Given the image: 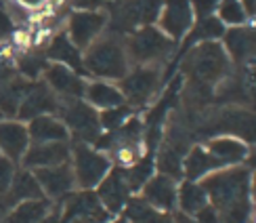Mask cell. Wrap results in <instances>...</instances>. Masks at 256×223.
<instances>
[{"label": "cell", "mask_w": 256, "mask_h": 223, "mask_svg": "<svg viewBox=\"0 0 256 223\" xmlns=\"http://www.w3.org/2000/svg\"><path fill=\"white\" fill-rule=\"evenodd\" d=\"M32 173L38 179L44 198H48L50 202H55V204L78 189L70 162H63L57 166H46V168H36V171H32Z\"/></svg>", "instance_id": "obj_12"}, {"label": "cell", "mask_w": 256, "mask_h": 223, "mask_svg": "<svg viewBox=\"0 0 256 223\" xmlns=\"http://www.w3.org/2000/svg\"><path fill=\"white\" fill-rule=\"evenodd\" d=\"M216 5L218 0H191V7H194V17L202 19V17H210L216 13Z\"/></svg>", "instance_id": "obj_33"}, {"label": "cell", "mask_w": 256, "mask_h": 223, "mask_svg": "<svg viewBox=\"0 0 256 223\" xmlns=\"http://www.w3.org/2000/svg\"><path fill=\"white\" fill-rule=\"evenodd\" d=\"M222 49L227 51L231 63L236 66H246V63L256 61V28L238 26L225 30Z\"/></svg>", "instance_id": "obj_17"}, {"label": "cell", "mask_w": 256, "mask_h": 223, "mask_svg": "<svg viewBox=\"0 0 256 223\" xmlns=\"http://www.w3.org/2000/svg\"><path fill=\"white\" fill-rule=\"evenodd\" d=\"M28 124L32 143H50V141H70V133L57 114H44L32 118Z\"/></svg>", "instance_id": "obj_22"}, {"label": "cell", "mask_w": 256, "mask_h": 223, "mask_svg": "<svg viewBox=\"0 0 256 223\" xmlns=\"http://www.w3.org/2000/svg\"><path fill=\"white\" fill-rule=\"evenodd\" d=\"M57 108H59V99H57V95L46 87V82L42 78L32 80L26 95H24V99H21L15 120L30 122L32 118H38V116L57 114Z\"/></svg>", "instance_id": "obj_14"}, {"label": "cell", "mask_w": 256, "mask_h": 223, "mask_svg": "<svg viewBox=\"0 0 256 223\" xmlns=\"http://www.w3.org/2000/svg\"><path fill=\"white\" fill-rule=\"evenodd\" d=\"M222 168L214 156H212L202 143H194L191 150L187 152L185 160H183V179H189V181H202L206 175L218 171Z\"/></svg>", "instance_id": "obj_25"}, {"label": "cell", "mask_w": 256, "mask_h": 223, "mask_svg": "<svg viewBox=\"0 0 256 223\" xmlns=\"http://www.w3.org/2000/svg\"><path fill=\"white\" fill-rule=\"evenodd\" d=\"M82 68L94 80L118 82L130 70V61L126 55L124 36L105 30L103 34L82 51Z\"/></svg>", "instance_id": "obj_3"}, {"label": "cell", "mask_w": 256, "mask_h": 223, "mask_svg": "<svg viewBox=\"0 0 256 223\" xmlns=\"http://www.w3.org/2000/svg\"><path fill=\"white\" fill-rule=\"evenodd\" d=\"M70 164L78 189H94L114 166L108 154L88 143H72Z\"/></svg>", "instance_id": "obj_8"}, {"label": "cell", "mask_w": 256, "mask_h": 223, "mask_svg": "<svg viewBox=\"0 0 256 223\" xmlns=\"http://www.w3.org/2000/svg\"><path fill=\"white\" fill-rule=\"evenodd\" d=\"M164 68L160 66H130L126 76L118 80V89L126 105L132 110H141L149 103H156L158 95L164 87Z\"/></svg>", "instance_id": "obj_6"}, {"label": "cell", "mask_w": 256, "mask_h": 223, "mask_svg": "<svg viewBox=\"0 0 256 223\" xmlns=\"http://www.w3.org/2000/svg\"><path fill=\"white\" fill-rule=\"evenodd\" d=\"M30 133L28 124L15 120V118H4L0 120V154L6 156L8 160L15 164L21 162V158L30 147Z\"/></svg>", "instance_id": "obj_19"}, {"label": "cell", "mask_w": 256, "mask_h": 223, "mask_svg": "<svg viewBox=\"0 0 256 223\" xmlns=\"http://www.w3.org/2000/svg\"><path fill=\"white\" fill-rule=\"evenodd\" d=\"M200 183L220 223H248L252 210V171L246 164L218 168Z\"/></svg>", "instance_id": "obj_1"}, {"label": "cell", "mask_w": 256, "mask_h": 223, "mask_svg": "<svg viewBox=\"0 0 256 223\" xmlns=\"http://www.w3.org/2000/svg\"><path fill=\"white\" fill-rule=\"evenodd\" d=\"M0 120H4V116H2V114H0Z\"/></svg>", "instance_id": "obj_42"}, {"label": "cell", "mask_w": 256, "mask_h": 223, "mask_svg": "<svg viewBox=\"0 0 256 223\" xmlns=\"http://www.w3.org/2000/svg\"><path fill=\"white\" fill-rule=\"evenodd\" d=\"M110 3H114V0H108V5H110Z\"/></svg>", "instance_id": "obj_43"}, {"label": "cell", "mask_w": 256, "mask_h": 223, "mask_svg": "<svg viewBox=\"0 0 256 223\" xmlns=\"http://www.w3.org/2000/svg\"><path fill=\"white\" fill-rule=\"evenodd\" d=\"M172 221L174 223H200L196 217L185 215V213H180V210H174V213H172Z\"/></svg>", "instance_id": "obj_37"}, {"label": "cell", "mask_w": 256, "mask_h": 223, "mask_svg": "<svg viewBox=\"0 0 256 223\" xmlns=\"http://www.w3.org/2000/svg\"><path fill=\"white\" fill-rule=\"evenodd\" d=\"M32 80H26L24 76H10L8 80L0 82V114L4 118H17V110L21 105V99L30 87Z\"/></svg>", "instance_id": "obj_26"}, {"label": "cell", "mask_w": 256, "mask_h": 223, "mask_svg": "<svg viewBox=\"0 0 256 223\" xmlns=\"http://www.w3.org/2000/svg\"><path fill=\"white\" fill-rule=\"evenodd\" d=\"M194 217H196L200 223H220V221H218V215H216V210H214V206H212L210 202H208L204 208H202L198 215H194Z\"/></svg>", "instance_id": "obj_35"}, {"label": "cell", "mask_w": 256, "mask_h": 223, "mask_svg": "<svg viewBox=\"0 0 256 223\" xmlns=\"http://www.w3.org/2000/svg\"><path fill=\"white\" fill-rule=\"evenodd\" d=\"M124 47L130 66L166 68V63L176 51V42L170 40L158 26H145L126 34Z\"/></svg>", "instance_id": "obj_4"}, {"label": "cell", "mask_w": 256, "mask_h": 223, "mask_svg": "<svg viewBox=\"0 0 256 223\" xmlns=\"http://www.w3.org/2000/svg\"><path fill=\"white\" fill-rule=\"evenodd\" d=\"M176 192H178V181L168 175L154 173L141 187L136 196L145 200V202L162 213H174L176 210Z\"/></svg>", "instance_id": "obj_16"}, {"label": "cell", "mask_w": 256, "mask_h": 223, "mask_svg": "<svg viewBox=\"0 0 256 223\" xmlns=\"http://www.w3.org/2000/svg\"><path fill=\"white\" fill-rule=\"evenodd\" d=\"M57 204L63 223H110L114 219L101 204L94 189H76Z\"/></svg>", "instance_id": "obj_9"}, {"label": "cell", "mask_w": 256, "mask_h": 223, "mask_svg": "<svg viewBox=\"0 0 256 223\" xmlns=\"http://www.w3.org/2000/svg\"><path fill=\"white\" fill-rule=\"evenodd\" d=\"M72 143L70 141H50V143H30L28 152L21 158L24 168L36 171V168L57 166L63 162H70Z\"/></svg>", "instance_id": "obj_18"}, {"label": "cell", "mask_w": 256, "mask_h": 223, "mask_svg": "<svg viewBox=\"0 0 256 223\" xmlns=\"http://www.w3.org/2000/svg\"><path fill=\"white\" fill-rule=\"evenodd\" d=\"M40 223H63L61 221V213H59V204H52V208L48 210V215L42 219Z\"/></svg>", "instance_id": "obj_36"}, {"label": "cell", "mask_w": 256, "mask_h": 223, "mask_svg": "<svg viewBox=\"0 0 256 223\" xmlns=\"http://www.w3.org/2000/svg\"><path fill=\"white\" fill-rule=\"evenodd\" d=\"M240 3L244 5V9H246V13L252 17L256 15V0H240Z\"/></svg>", "instance_id": "obj_38"}, {"label": "cell", "mask_w": 256, "mask_h": 223, "mask_svg": "<svg viewBox=\"0 0 256 223\" xmlns=\"http://www.w3.org/2000/svg\"><path fill=\"white\" fill-rule=\"evenodd\" d=\"M94 194H97L101 204L105 206V210H108L112 217L120 215L124 210V206L128 204V200L132 198V189L126 181L124 168L112 166V171L105 175V179L97 187H94Z\"/></svg>", "instance_id": "obj_13"}, {"label": "cell", "mask_w": 256, "mask_h": 223, "mask_svg": "<svg viewBox=\"0 0 256 223\" xmlns=\"http://www.w3.org/2000/svg\"><path fill=\"white\" fill-rule=\"evenodd\" d=\"M202 145L214 156V160L225 168V166H236V164H244L246 158L250 154V145L246 141L238 139V137L231 135H216L210 137V139L202 141Z\"/></svg>", "instance_id": "obj_20"}, {"label": "cell", "mask_w": 256, "mask_h": 223, "mask_svg": "<svg viewBox=\"0 0 256 223\" xmlns=\"http://www.w3.org/2000/svg\"><path fill=\"white\" fill-rule=\"evenodd\" d=\"M122 213H124V219L128 223H174L172 213L156 210L138 196H132L130 200H128V204L124 206Z\"/></svg>", "instance_id": "obj_29"}, {"label": "cell", "mask_w": 256, "mask_h": 223, "mask_svg": "<svg viewBox=\"0 0 256 223\" xmlns=\"http://www.w3.org/2000/svg\"><path fill=\"white\" fill-rule=\"evenodd\" d=\"M110 223H128V221H126V219H124V217H122V219H112V221H110Z\"/></svg>", "instance_id": "obj_41"}, {"label": "cell", "mask_w": 256, "mask_h": 223, "mask_svg": "<svg viewBox=\"0 0 256 223\" xmlns=\"http://www.w3.org/2000/svg\"><path fill=\"white\" fill-rule=\"evenodd\" d=\"M57 116L66 124L72 143L92 145L103 133L99 112L84 99H59Z\"/></svg>", "instance_id": "obj_7"}, {"label": "cell", "mask_w": 256, "mask_h": 223, "mask_svg": "<svg viewBox=\"0 0 256 223\" xmlns=\"http://www.w3.org/2000/svg\"><path fill=\"white\" fill-rule=\"evenodd\" d=\"M134 114V110L130 108V105H118V108H110V110H103L99 112V120H101V129L103 133H108V131H116V129H120V126L130 118V116Z\"/></svg>", "instance_id": "obj_31"}, {"label": "cell", "mask_w": 256, "mask_h": 223, "mask_svg": "<svg viewBox=\"0 0 256 223\" xmlns=\"http://www.w3.org/2000/svg\"><path fill=\"white\" fill-rule=\"evenodd\" d=\"M76 11H105L108 0H68Z\"/></svg>", "instance_id": "obj_34"}, {"label": "cell", "mask_w": 256, "mask_h": 223, "mask_svg": "<svg viewBox=\"0 0 256 223\" xmlns=\"http://www.w3.org/2000/svg\"><path fill=\"white\" fill-rule=\"evenodd\" d=\"M36 198H44L38 179L34 177V173H32L30 168H24V166L17 168L13 181H10L8 192L2 198L4 204L10 208V206H15L19 202H24V200H36Z\"/></svg>", "instance_id": "obj_24"}, {"label": "cell", "mask_w": 256, "mask_h": 223, "mask_svg": "<svg viewBox=\"0 0 256 223\" xmlns=\"http://www.w3.org/2000/svg\"><path fill=\"white\" fill-rule=\"evenodd\" d=\"M216 17L222 26L229 28H238V26H246L250 15L246 13V9L240 0H218L216 5Z\"/></svg>", "instance_id": "obj_30"}, {"label": "cell", "mask_w": 256, "mask_h": 223, "mask_svg": "<svg viewBox=\"0 0 256 223\" xmlns=\"http://www.w3.org/2000/svg\"><path fill=\"white\" fill-rule=\"evenodd\" d=\"M231 72V59L218 40L198 42L180 55V76L191 84L214 91Z\"/></svg>", "instance_id": "obj_2"}, {"label": "cell", "mask_w": 256, "mask_h": 223, "mask_svg": "<svg viewBox=\"0 0 256 223\" xmlns=\"http://www.w3.org/2000/svg\"><path fill=\"white\" fill-rule=\"evenodd\" d=\"M48 198H36V200H24L15 206H10L6 223H40L48 215V210L52 208Z\"/></svg>", "instance_id": "obj_28"}, {"label": "cell", "mask_w": 256, "mask_h": 223, "mask_svg": "<svg viewBox=\"0 0 256 223\" xmlns=\"http://www.w3.org/2000/svg\"><path fill=\"white\" fill-rule=\"evenodd\" d=\"M252 204H256V173H252Z\"/></svg>", "instance_id": "obj_39"}, {"label": "cell", "mask_w": 256, "mask_h": 223, "mask_svg": "<svg viewBox=\"0 0 256 223\" xmlns=\"http://www.w3.org/2000/svg\"><path fill=\"white\" fill-rule=\"evenodd\" d=\"M194 21L196 17L191 0H162V11H160L156 24L170 40H174L178 45L189 34Z\"/></svg>", "instance_id": "obj_11"}, {"label": "cell", "mask_w": 256, "mask_h": 223, "mask_svg": "<svg viewBox=\"0 0 256 223\" xmlns=\"http://www.w3.org/2000/svg\"><path fill=\"white\" fill-rule=\"evenodd\" d=\"M206 204H208V196H206V189L202 187V183L189 181V179H180L178 192H176V210L194 217Z\"/></svg>", "instance_id": "obj_27"}, {"label": "cell", "mask_w": 256, "mask_h": 223, "mask_svg": "<svg viewBox=\"0 0 256 223\" xmlns=\"http://www.w3.org/2000/svg\"><path fill=\"white\" fill-rule=\"evenodd\" d=\"M15 171H17L15 162L0 154V198L6 196L8 187H10V181H13V177H15Z\"/></svg>", "instance_id": "obj_32"}, {"label": "cell", "mask_w": 256, "mask_h": 223, "mask_svg": "<svg viewBox=\"0 0 256 223\" xmlns=\"http://www.w3.org/2000/svg\"><path fill=\"white\" fill-rule=\"evenodd\" d=\"M44 57L48 59V63H61V66H68L74 72H78L80 76H86L82 68V51L68 38L66 32L50 36L48 45L44 47Z\"/></svg>", "instance_id": "obj_21"}, {"label": "cell", "mask_w": 256, "mask_h": 223, "mask_svg": "<svg viewBox=\"0 0 256 223\" xmlns=\"http://www.w3.org/2000/svg\"><path fill=\"white\" fill-rule=\"evenodd\" d=\"M160 11H162V0H114L105 9L108 30L126 36L138 28L156 26Z\"/></svg>", "instance_id": "obj_5"}, {"label": "cell", "mask_w": 256, "mask_h": 223, "mask_svg": "<svg viewBox=\"0 0 256 223\" xmlns=\"http://www.w3.org/2000/svg\"><path fill=\"white\" fill-rule=\"evenodd\" d=\"M248 223H256V204H252V210H250V217H248Z\"/></svg>", "instance_id": "obj_40"}, {"label": "cell", "mask_w": 256, "mask_h": 223, "mask_svg": "<svg viewBox=\"0 0 256 223\" xmlns=\"http://www.w3.org/2000/svg\"><path fill=\"white\" fill-rule=\"evenodd\" d=\"M42 80L57 95V99H82L88 82L78 72H74L68 66H61V63H48L42 72Z\"/></svg>", "instance_id": "obj_15"}, {"label": "cell", "mask_w": 256, "mask_h": 223, "mask_svg": "<svg viewBox=\"0 0 256 223\" xmlns=\"http://www.w3.org/2000/svg\"><path fill=\"white\" fill-rule=\"evenodd\" d=\"M105 30H108V13L105 11H74L68 17L66 34L80 51H84Z\"/></svg>", "instance_id": "obj_10"}, {"label": "cell", "mask_w": 256, "mask_h": 223, "mask_svg": "<svg viewBox=\"0 0 256 223\" xmlns=\"http://www.w3.org/2000/svg\"><path fill=\"white\" fill-rule=\"evenodd\" d=\"M82 99L88 105H92L97 112L118 108V105L126 103L124 97H122V91L118 89V84L108 82V80H88Z\"/></svg>", "instance_id": "obj_23"}]
</instances>
